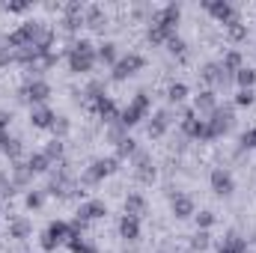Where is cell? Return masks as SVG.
Instances as JSON below:
<instances>
[{
  "label": "cell",
  "instance_id": "1",
  "mask_svg": "<svg viewBox=\"0 0 256 253\" xmlns=\"http://www.w3.org/2000/svg\"><path fill=\"white\" fill-rule=\"evenodd\" d=\"M96 63H98V60H96V48H92L90 39H80V42L72 45V51H68V72L86 74V72L96 68Z\"/></svg>",
  "mask_w": 256,
  "mask_h": 253
},
{
  "label": "cell",
  "instance_id": "2",
  "mask_svg": "<svg viewBox=\"0 0 256 253\" xmlns=\"http://www.w3.org/2000/svg\"><path fill=\"white\" fill-rule=\"evenodd\" d=\"M149 110H152L149 96H146V92H137L126 110H120V122H122L126 128H134L140 120H146V116H149Z\"/></svg>",
  "mask_w": 256,
  "mask_h": 253
},
{
  "label": "cell",
  "instance_id": "3",
  "mask_svg": "<svg viewBox=\"0 0 256 253\" xmlns=\"http://www.w3.org/2000/svg\"><path fill=\"white\" fill-rule=\"evenodd\" d=\"M72 238V226L66 224V220H54V224H48V230L42 232V250H57L60 244H66Z\"/></svg>",
  "mask_w": 256,
  "mask_h": 253
},
{
  "label": "cell",
  "instance_id": "4",
  "mask_svg": "<svg viewBox=\"0 0 256 253\" xmlns=\"http://www.w3.org/2000/svg\"><path fill=\"white\" fill-rule=\"evenodd\" d=\"M202 9L218 21V24H232V21H238V12H236V6L232 3H226V0H206L202 3Z\"/></svg>",
  "mask_w": 256,
  "mask_h": 253
},
{
  "label": "cell",
  "instance_id": "5",
  "mask_svg": "<svg viewBox=\"0 0 256 253\" xmlns=\"http://www.w3.org/2000/svg\"><path fill=\"white\" fill-rule=\"evenodd\" d=\"M232 108H218L214 114H208V134H212V140H218V137H224L230 128H232Z\"/></svg>",
  "mask_w": 256,
  "mask_h": 253
},
{
  "label": "cell",
  "instance_id": "6",
  "mask_svg": "<svg viewBox=\"0 0 256 253\" xmlns=\"http://www.w3.org/2000/svg\"><path fill=\"white\" fill-rule=\"evenodd\" d=\"M143 66H146V60H143L140 54H134V51H131V54H126V57H120V60H116L114 72H110V78H114V80H126V78H131V74H137Z\"/></svg>",
  "mask_w": 256,
  "mask_h": 253
},
{
  "label": "cell",
  "instance_id": "7",
  "mask_svg": "<svg viewBox=\"0 0 256 253\" xmlns=\"http://www.w3.org/2000/svg\"><path fill=\"white\" fill-rule=\"evenodd\" d=\"M21 98H27L33 108H39V104H45V102L51 98V84L42 80V78H36V80H30V84L21 90Z\"/></svg>",
  "mask_w": 256,
  "mask_h": 253
},
{
  "label": "cell",
  "instance_id": "8",
  "mask_svg": "<svg viewBox=\"0 0 256 253\" xmlns=\"http://www.w3.org/2000/svg\"><path fill=\"white\" fill-rule=\"evenodd\" d=\"M120 170V158L114 155V158H98V161H92V167L86 170V182H104L108 176H114Z\"/></svg>",
  "mask_w": 256,
  "mask_h": 253
},
{
  "label": "cell",
  "instance_id": "9",
  "mask_svg": "<svg viewBox=\"0 0 256 253\" xmlns=\"http://www.w3.org/2000/svg\"><path fill=\"white\" fill-rule=\"evenodd\" d=\"M208 185H212V190H214L218 196H230V194L236 190V179H232V173H230L226 167H218V170H212Z\"/></svg>",
  "mask_w": 256,
  "mask_h": 253
},
{
  "label": "cell",
  "instance_id": "10",
  "mask_svg": "<svg viewBox=\"0 0 256 253\" xmlns=\"http://www.w3.org/2000/svg\"><path fill=\"white\" fill-rule=\"evenodd\" d=\"M170 212L179 218V220H188L196 214V206L188 194H170Z\"/></svg>",
  "mask_w": 256,
  "mask_h": 253
},
{
  "label": "cell",
  "instance_id": "11",
  "mask_svg": "<svg viewBox=\"0 0 256 253\" xmlns=\"http://www.w3.org/2000/svg\"><path fill=\"white\" fill-rule=\"evenodd\" d=\"M179 15H182V6H179V3H167L164 9L152 12V24H161V27H170V30H176V24H179Z\"/></svg>",
  "mask_w": 256,
  "mask_h": 253
},
{
  "label": "cell",
  "instance_id": "12",
  "mask_svg": "<svg viewBox=\"0 0 256 253\" xmlns=\"http://www.w3.org/2000/svg\"><path fill=\"white\" fill-rule=\"evenodd\" d=\"M92 110H96L98 120H104V122H116V120H120V108H116V102H114L110 96H98V98L92 102Z\"/></svg>",
  "mask_w": 256,
  "mask_h": 253
},
{
  "label": "cell",
  "instance_id": "13",
  "mask_svg": "<svg viewBox=\"0 0 256 253\" xmlns=\"http://www.w3.org/2000/svg\"><path fill=\"white\" fill-rule=\"evenodd\" d=\"M108 214V206L102 202V200H86V202H80V208H78V218L84 220V224H90V220H102Z\"/></svg>",
  "mask_w": 256,
  "mask_h": 253
},
{
  "label": "cell",
  "instance_id": "14",
  "mask_svg": "<svg viewBox=\"0 0 256 253\" xmlns=\"http://www.w3.org/2000/svg\"><path fill=\"white\" fill-rule=\"evenodd\" d=\"M30 126L33 128H54L57 126V114L48 104H39V108L30 110Z\"/></svg>",
  "mask_w": 256,
  "mask_h": 253
},
{
  "label": "cell",
  "instance_id": "15",
  "mask_svg": "<svg viewBox=\"0 0 256 253\" xmlns=\"http://www.w3.org/2000/svg\"><path fill=\"white\" fill-rule=\"evenodd\" d=\"M194 110H196V114H214V110H218V96H214V90L196 92V96H194Z\"/></svg>",
  "mask_w": 256,
  "mask_h": 253
},
{
  "label": "cell",
  "instance_id": "16",
  "mask_svg": "<svg viewBox=\"0 0 256 253\" xmlns=\"http://www.w3.org/2000/svg\"><path fill=\"white\" fill-rule=\"evenodd\" d=\"M120 236H122L126 242H137V238H140V218L122 214V218H120Z\"/></svg>",
  "mask_w": 256,
  "mask_h": 253
},
{
  "label": "cell",
  "instance_id": "17",
  "mask_svg": "<svg viewBox=\"0 0 256 253\" xmlns=\"http://www.w3.org/2000/svg\"><path fill=\"white\" fill-rule=\"evenodd\" d=\"M218 253H248V242L238 236V232H230L224 238V244L218 248Z\"/></svg>",
  "mask_w": 256,
  "mask_h": 253
},
{
  "label": "cell",
  "instance_id": "18",
  "mask_svg": "<svg viewBox=\"0 0 256 253\" xmlns=\"http://www.w3.org/2000/svg\"><path fill=\"white\" fill-rule=\"evenodd\" d=\"M126 214H131V218H143L146 214V200L140 194H128L126 196Z\"/></svg>",
  "mask_w": 256,
  "mask_h": 253
},
{
  "label": "cell",
  "instance_id": "19",
  "mask_svg": "<svg viewBox=\"0 0 256 253\" xmlns=\"http://www.w3.org/2000/svg\"><path fill=\"white\" fill-rule=\"evenodd\" d=\"M220 68H224L226 74H232V78H236V72H238V68H244L242 54H238V51H226V54H224V60H220Z\"/></svg>",
  "mask_w": 256,
  "mask_h": 253
},
{
  "label": "cell",
  "instance_id": "20",
  "mask_svg": "<svg viewBox=\"0 0 256 253\" xmlns=\"http://www.w3.org/2000/svg\"><path fill=\"white\" fill-rule=\"evenodd\" d=\"M96 60L98 63H108L110 68L116 66V60H120V54H116V45L114 42H104V45H98V51H96Z\"/></svg>",
  "mask_w": 256,
  "mask_h": 253
},
{
  "label": "cell",
  "instance_id": "21",
  "mask_svg": "<svg viewBox=\"0 0 256 253\" xmlns=\"http://www.w3.org/2000/svg\"><path fill=\"white\" fill-rule=\"evenodd\" d=\"M51 164H54V161H51L45 152H33V155L27 158V167L33 170V176H36V173H48V167H51Z\"/></svg>",
  "mask_w": 256,
  "mask_h": 253
},
{
  "label": "cell",
  "instance_id": "22",
  "mask_svg": "<svg viewBox=\"0 0 256 253\" xmlns=\"http://www.w3.org/2000/svg\"><path fill=\"white\" fill-rule=\"evenodd\" d=\"M134 164H137V176H140V182H152V179H155V167H149V158H146L143 152L134 155Z\"/></svg>",
  "mask_w": 256,
  "mask_h": 253
},
{
  "label": "cell",
  "instance_id": "23",
  "mask_svg": "<svg viewBox=\"0 0 256 253\" xmlns=\"http://www.w3.org/2000/svg\"><path fill=\"white\" fill-rule=\"evenodd\" d=\"M30 232H33V226H30V220H24V218H18V220H12V224H9V238L24 242Z\"/></svg>",
  "mask_w": 256,
  "mask_h": 253
},
{
  "label": "cell",
  "instance_id": "24",
  "mask_svg": "<svg viewBox=\"0 0 256 253\" xmlns=\"http://www.w3.org/2000/svg\"><path fill=\"white\" fill-rule=\"evenodd\" d=\"M232 80L238 84V90H254V86H256V68H248V66H244V68H238Z\"/></svg>",
  "mask_w": 256,
  "mask_h": 253
},
{
  "label": "cell",
  "instance_id": "25",
  "mask_svg": "<svg viewBox=\"0 0 256 253\" xmlns=\"http://www.w3.org/2000/svg\"><path fill=\"white\" fill-rule=\"evenodd\" d=\"M226 36H230V42H244L248 39V24L242 18L232 21V24H226Z\"/></svg>",
  "mask_w": 256,
  "mask_h": 253
},
{
  "label": "cell",
  "instance_id": "26",
  "mask_svg": "<svg viewBox=\"0 0 256 253\" xmlns=\"http://www.w3.org/2000/svg\"><path fill=\"white\" fill-rule=\"evenodd\" d=\"M167 126H170V122H167V114L161 110V114H155V116H152V122H149L146 131H149V137H164Z\"/></svg>",
  "mask_w": 256,
  "mask_h": 253
},
{
  "label": "cell",
  "instance_id": "27",
  "mask_svg": "<svg viewBox=\"0 0 256 253\" xmlns=\"http://www.w3.org/2000/svg\"><path fill=\"white\" fill-rule=\"evenodd\" d=\"M167 98H170L173 104H182V102L188 98V86H185L182 80H176V84H170V86H167Z\"/></svg>",
  "mask_w": 256,
  "mask_h": 253
},
{
  "label": "cell",
  "instance_id": "28",
  "mask_svg": "<svg viewBox=\"0 0 256 253\" xmlns=\"http://www.w3.org/2000/svg\"><path fill=\"white\" fill-rule=\"evenodd\" d=\"M137 155V140L134 137H126V140H120L116 143V158L122 161V158H134Z\"/></svg>",
  "mask_w": 256,
  "mask_h": 253
},
{
  "label": "cell",
  "instance_id": "29",
  "mask_svg": "<svg viewBox=\"0 0 256 253\" xmlns=\"http://www.w3.org/2000/svg\"><path fill=\"white\" fill-rule=\"evenodd\" d=\"M12 176H15V185H30L33 182V170L27 164H15L12 167Z\"/></svg>",
  "mask_w": 256,
  "mask_h": 253
},
{
  "label": "cell",
  "instance_id": "30",
  "mask_svg": "<svg viewBox=\"0 0 256 253\" xmlns=\"http://www.w3.org/2000/svg\"><path fill=\"white\" fill-rule=\"evenodd\" d=\"M194 220H196V230H200V232H208V230L214 226V220H218V218H214V212H208V208H206V212L194 214Z\"/></svg>",
  "mask_w": 256,
  "mask_h": 253
},
{
  "label": "cell",
  "instance_id": "31",
  "mask_svg": "<svg viewBox=\"0 0 256 253\" xmlns=\"http://www.w3.org/2000/svg\"><path fill=\"white\" fill-rule=\"evenodd\" d=\"M51 161H60L63 158V137H54V140H48V146L42 149Z\"/></svg>",
  "mask_w": 256,
  "mask_h": 253
},
{
  "label": "cell",
  "instance_id": "32",
  "mask_svg": "<svg viewBox=\"0 0 256 253\" xmlns=\"http://www.w3.org/2000/svg\"><path fill=\"white\" fill-rule=\"evenodd\" d=\"M104 18H102V9L98 6H86L84 9V24H90V27H98Z\"/></svg>",
  "mask_w": 256,
  "mask_h": 253
},
{
  "label": "cell",
  "instance_id": "33",
  "mask_svg": "<svg viewBox=\"0 0 256 253\" xmlns=\"http://www.w3.org/2000/svg\"><path fill=\"white\" fill-rule=\"evenodd\" d=\"M254 102H256L254 90H238V92H236V104H238V108H250Z\"/></svg>",
  "mask_w": 256,
  "mask_h": 253
},
{
  "label": "cell",
  "instance_id": "34",
  "mask_svg": "<svg viewBox=\"0 0 256 253\" xmlns=\"http://www.w3.org/2000/svg\"><path fill=\"white\" fill-rule=\"evenodd\" d=\"M24 202H27V208H42V202H45V196H42V190H30Z\"/></svg>",
  "mask_w": 256,
  "mask_h": 253
},
{
  "label": "cell",
  "instance_id": "35",
  "mask_svg": "<svg viewBox=\"0 0 256 253\" xmlns=\"http://www.w3.org/2000/svg\"><path fill=\"white\" fill-rule=\"evenodd\" d=\"M191 248H194V250H206V248H208V232H200V230H196Z\"/></svg>",
  "mask_w": 256,
  "mask_h": 253
},
{
  "label": "cell",
  "instance_id": "36",
  "mask_svg": "<svg viewBox=\"0 0 256 253\" xmlns=\"http://www.w3.org/2000/svg\"><path fill=\"white\" fill-rule=\"evenodd\" d=\"M66 244H68V250H72V253H84V250H86V242H84L80 236H72Z\"/></svg>",
  "mask_w": 256,
  "mask_h": 253
},
{
  "label": "cell",
  "instance_id": "37",
  "mask_svg": "<svg viewBox=\"0 0 256 253\" xmlns=\"http://www.w3.org/2000/svg\"><path fill=\"white\" fill-rule=\"evenodd\" d=\"M167 51H170V54H179V57H182V54H185V42H182L179 36H173V39L167 42Z\"/></svg>",
  "mask_w": 256,
  "mask_h": 253
},
{
  "label": "cell",
  "instance_id": "38",
  "mask_svg": "<svg viewBox=\"0 0 256 253\" xmlns=\"http://www.w3.org/2000/svg\"><path fill=\"white\" fill-rule=\"evenodd\" d=\"M242 146H244V149H256V128H248V131L242 134Z\"/></svg>",
  "mask_w": 256,
  "mask_h": 253
},
{
  "label": "cell",
  "instance_id": "39",
  "mask_svg": "<svg viewBox=\"0 0 256 253\" xmlns=\"http://www.w3.org/2000/svg\"><path fill=\"white\" fill-rule=\"evenodd\" d=\"M18 152H21V140H15V137H12V140H9V146H6V152H3V155H9V158H18Z\"/></svg>",
  "mask_w": 256,
  "mask_h": 253
},
{
  "label": "cell",
  "instance_id": "40",
  "mask_svg": "<svg viewBox=\"0 0 256 253\" xmlns=\"http://www.w3.org/2000/svg\"><path fill=\"white\" fill-rule=\"evenodd\" d=\"M12 60H15V51H9V48H0V68H3V66H9Z\"/></svg>",
  "mask_w": 256,
  "mask_h": 253
},
{
  "label": "cell",
  "instance_id": "41",
  "mask_svg": "<svg viewBox=\"0 0 256 253\" xmlns=\"http://www.w3.org/2000/svg\"><path fill=\"white\" fill-rule=\"evenodd\" d=\"M9 122H12V116H9L6 110H0V134H6V131H9Z\"/></svg>",
  "mask_w": 256,
  "mask_h": 253
},
{
  "label": "cell",
  "instance_id": "42",
  "mask_svg": "<svg viewBox=\"0 0 256 253\" xmlns=\"http://www.w3.org/2000/svg\"><path fill=\"white\" fill-rule=\"evenodd\" d=\"M27 6H30V3H6L3 9H6V12H27Z\"/></svg>",
  "mask_w": 256,
  "mask_h": 253
},
{
  "label": "cell",
  "instance_id": "43",
  "mask_svg": "<svg viewBox=\"0 0 256 253\" xmlns=\"http://www.w3.org/2000/svg\"><path fill=\"white\" fill-rule=\"evenodd\" d=\"M54 131H60V134H66V131H68V122H66L63 116H57V126H54Z\"/></svg>",
  "mask_w": 256,
  "mask_h": 253
},
{
  "label": "cell",
  "instance_id": "44",
  "mask_svg": "<svg viewBox=\"0 0 256 253\" xmlns=\"http://www.w3.org/2000/svg\"><path fill=\"white\" fill-rule=\"evenodd\" d=\"M9 140H12V137H9V131H6V134H0V152H6V146H9Z\"/></svg>",
  "mask_w": 256,
  "mask_h": 253
}]
</instances>
